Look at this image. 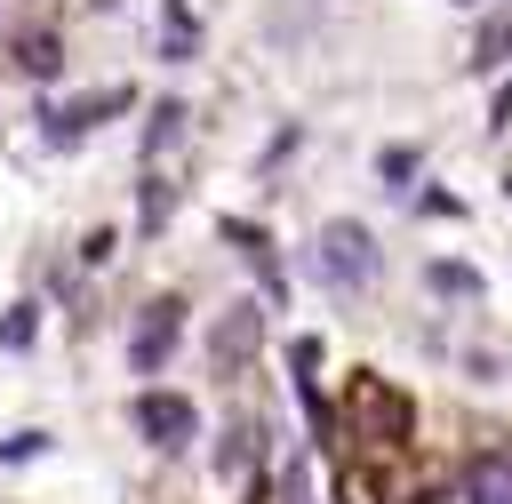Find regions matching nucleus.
<instances>
[{"mask_svg": "<svg viewBox=\"0 0 512 504\" xmlns=\"http://www.w3.org/2000/svg\"><path fill=\"white\" fill-rule=\"evenodd\" d=\"M168 208H176L168 176H144V232H160V224H168Z\"/></svg>", "mask_w": 512, "mask_h": 504, "instance_id": "9b49d317", "label": "nucleus"}, {"mask_svg": "<svg viewBox=\"0 0 512 504\" xmlns=\"http://www.w3.org/2000/svg\"><path fill=\"white\" fill-rule=\"evenodd\" d=\"M32 336H40V304H16V312L0 320V344L16 352V344H32Z\"/></svg>", "mask_w": 512, "mask_h": 504, "instance_id": "f8f14e48", "label": "nucleus"}, {"mask_svg": "<svg viewBox=\"0 0 512 504\" xmlns=\"http://www.w3.org/2000/svg\"><path fill=\"white\" fill-rule=\"evenodd\" d=\"M256 344H264V312H256V304H232V312L216 320V336H208L216 368H240V360H248Z\"/></svg>", "mask_w": 512, "mask_h": 504, "instance_id": "20e7f679", "label": "nucleus"}, {"mask_svg": "<svg viewBox=\"0 0 512 504\" xmlns=\"http://www.w3.org/2000/svg\"><path fill=\"white\" fill-rule=\"evenodd\" d=\"M48 448V432H8L0 440V464H24V456H40Z\"/></svg>", "mask_w": 512, "mask_h": 504, "instance_id": "4468645a", "label": "nucleus"}, {"mask_svg": "<svg viewBox=\"0 0 512 504\" xmlns=\"http://www.w3.org/2000/svg\"><path fill=\"white\" fill-rule=\"evenodd\" d=\"M136 432L152 440V448H192L200 440V408L184 400V392H136Z\"/></svg>", "mask_w": 512, "mask_h": 504, "instance_id": "f03ea898", "label": "nucleus"}, {"mask_svg": "<svg viewBox=\"0 0 512 504\" xmlns=\"http://www.w3.org/2000/svg\"><path fill=\"white\" fill-rule=\"evenodd\" d=\"M456 8H472V0H456Z\"/></svg>", "mask_w": 512, "mask_h": 504, "instance_id": "2eb2a0df", "label": "nucleus"}, {"mask_svg": "<svg viewBox=\"0 0 512 504\" xmlns=\"http://www.w3.org/2000/svg\"><path fill=\"white\" fill-rule=\"evenodd\" d=\"M184 128V104H152V128H144V152H168Z\"/></svg>", "mask_w": 512, "mask_h": 504, "instance_id": "9d476101", "label": "nucleus"}, {"mask_svg": "<svg viewBox=\"0 0 512 504\" xmlns=\"http://www.w3.org/2000/svg\"><path fill=\"white\" fill-rule=\"evenodd\" d=\"M176 336H184V304H176V296L144 304V320H136V336H128V368H136V376H160L168 352H176Z\"/></svg>", "mask_w": 512, "mask_h": 504, "instance_id": "7ed1b4c3", "label": "nucleus"}, {"mask_svg": "<svg viewBox=\"0 0 512 504\" xmlns=\"http://www.w3.org/2000/svg\"><path fill=\"white\" fill-rule=\"evenodd\" d=\"M464 504H512V448H488L464 464Z\"/></svg>", "mask_w": 512, "mask_h": 504, "instance_id": "39448f33", "label": "nucleus"}, {"mask_svg": "<svg viewBox=\"0 0 512 504\" xmlns=\"http://www.w3.org/2000/svg\"><path fill=\"white\" fill-rule=\"evenodd\" d=\"M16 64H24L32 80H56V64H64V48H56V32H16Z\"/></svg>", "mask_w": 512, "mask_h": 504, "instance_id": "0eeeda50", "label": "nucleus"}, {"mask_svg": "<svg viewBox=\"0 0 512 504\" xmlns=\"http://www.w3.org/2000/svg\"><path fill=\"white\" fill-rule=\"evenodd\" d=\"M424 280H432L440 296H480V272H472V264H448V256H440V264H432Z\"/></svg>", "mask_w": 512, "mask_h": 504, "instance_id": "1a4fd4ad", "label": "nucleus"}, {"mask_svg": "<svg viewBox=\"0 0 512 504\" xmlns=\"http://www.w3.org/2000/svg\"><path fill=\"white\" fill-rule=\"evenodd\" d=\"M128 104V88H104V96H80V104H64V112H48V144H72V136H88L104 112H120Z\"/></svg>", "mask_w": 512, "mask_h": 504, "instance_id": "423d86ee", "label": "nucleus"}, {"mask_svg": "<svg viewBox=\"0 0 512 504\" xmlns=\"http://www.w3.org/2000/svg\"><path fill=\"white\" fill-rule=\"evenodd\" d=\"M376 176H384V184H408V176H416V152H408V144H392V152L376 160Z\"/></svg>", "mask_w": 512, "mask_h": 504, "instance_id": "ddd939ff", "label": "nucleus"}, {"mask_svg": "<svg viewBox=\"0 0 512 504\" xmlns=\"http://www.w3.org/2000/svg\"><path fill=\"white\" fill-rule=\"evenodd\" d=\"M248 456H264V424H248V416H240V424L224 432V448H216V472H240Z\"/></svg>", "mask_w": 512, "mask_h": 504, "instance_id": "6e6552de", "label": "nucleus"}, {"mask_svg": "<svg viewBox=\"0 0 512 504\" xmlns=\"http://www.w3.org/2000/svg\"><path fill=\"white\" fill-rule=\"evenodd\" d=\"M312 264H320V280H328V288H368V272H376V232H368V224H352V216H336V224H320Z\"/></svg>", "mask_w": 512, "mask_h": 504, "instance_id": "f257e3e1", "label": "nucleus"}]
</instances>
